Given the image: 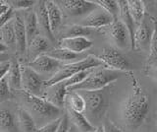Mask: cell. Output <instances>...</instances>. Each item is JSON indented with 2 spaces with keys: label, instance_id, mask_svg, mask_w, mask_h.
I'll use <instances>...</instances> for the list:
<instances>
[{
  "label": "cell",
  "instance_id": "1",
  "mask_svg": "<svg viewBox=\"0 0 157 132\" xmlns=\"http://www.w3.org/2000/svg\"><path fill=\"white\" fill-rule=\"evenodd\" d=\"M150 100L148 94L141 87L140 81L132 77V90L121 107L122 119L127 127L136 129L148 114Z\"/></svg>",
  "mask_w": 157,
  "mask_h": 132
},
{
  "label": "cell",
  "instance_id": "2",
  "mask_svg": "<svg viewBox=\"0 0 157 132\" xmlns=\"http://www.w3.org/2000/svg\"><path fill=\"white\" fill-rule=\"evenodd\" d=\"M19 98L21 100L22 107L28 111L36 122V127L47 124L55 119L60 118L61 109L51 105L41 97L29 95L20 90Z\"/></svg>",
  "mask_w": 157,
  "mask_h": 132
},
{
  "label": "cell",
  "instance_id": "3",
  "mask_svg": "<svg viewBox=\"0 0 157 132\" xmlns=\"http://www.w3.org/2000/svg\"><path fill=\"white\" fill-rule=\"evenodd\" d=\"M82 95L86 102L83 114L94 126L103 118L108 110L109 99L104 90L99 91H77ZM95 127V126H94Z\"/></svg>",
  "mask_w": 157,
  "mask_h": 132
},
{
  "label": "cell",
  "instance_id": "4",
  "mask_svg": "<svg viewBox=\"0 0 157 132\" xmlns=\"http://www.w3.org/2000/svg\"><path fill=\"white\" fill-rule=\"evenodd\" d=\"M120 77V72L109 68H95L82 83L68 88V92L73 91H99L116 81Z\"/></svg>",
  "mask_w": 157,
  "mask_h": 132
},
{
  "label": "cell",
  "instance_id": "5",
  "mask_svg": "<svg viewBox=\"0 0 157 132\" xmlns=\"http://www.w3.org/2000/svg\"><path fill=\"white\" fill-rule=\"evenodd\" d=\"M98 67H104V64L93 55H88L81 61L70 63V64H64L52 77L45 80V87L66 80L81 71L95 69Z\"/></svg>",
  "mask_w": 157,
  "mask_h": 132
},
{
  "label": "cell",
  "instance_id": "6",
  "mask_svg": "<svg viewBox=\"0 0 157 132\" xmlns=\"http://www.w3.org/2000/svg\"><path fill=\"white\" fill-rule=\"evenodd\" d=\"M45 88V80L27 64H21V90L29 95L41 97Z\"/></svg>",
  "mask_w": 157,
  "mask_h": 132
},
{
  "label": "cell",
  "instance_id": "7",
  "mask_svg": "<svg viewBox=\"0 0 157 132\" xmlns=\"http://www.w3.org/2000/svg\"><path fill=\"white\" fill-rule=\"evenodd\" d=\"M97 58L104 64V67L106 66L109 69L116 71L132 70V64L130 61L116 47H105L103 50V52L99 56H97Z\"/></svg>",
  "mask_w": 157,
  "mask_h": 132
},
{
  "label": "cell",
  "instance_id": "8",
  "mask_svg": "<svg viewBox=\"0 0 157 132\" xmlns=\"http://www.w3.org/2000/svg\"><path fill=\"white\" fill-rule=\"evenodd\" d=\"M61 9L69 16H82L85 14H90L98 6L93 1L86 0H61L55 1Z\"/></svg>",
  "mask_w": 157,
  "mask_h": 132
},
{
  "label": "cell",
  "instance_id": "9",
  "mask_svg": "<svg viewBox=\"0 0 157 132\" xmlns=\"http://www.w3.org/2000/svg\"><path fill=\"white\" fill-rule=\"evenodd\" d=\"M67 94H68V88L65 84V82L61 81L59 83H56V84H53L44 88L41 98L47 101L48 102H50L51 105L59 107V109H62L66 104Z\"/></svg>",
  "mask_w": 157,
  "mask_h": 132
},
{
  "label": "cell",
  "instance_id": "10",
  "mask_svg": "<svg viewBox=\"0 0 157 132\" xmlns=\"http://www.w3.org/2000/svg\"><path fill=\"white\" fill-rule=\"evenodd\" d=\"M113 22H114V18L104 9L98 6L90 14H87L80 25L88 29H102L109 27Z\"/></svg>",
  "mask_w": 157,
  "mask_h": 132
},
{
  "label": "cell",
  "instance_id": "11",
  "mask_svg": "<svg viewBox=\"0 0 157 132\" xmlns=\"http://www.w3.org/2000/svg\"><path fill=\"white\" fill-rule=\"evenodd\" d=\"M27 65L31 67L36 73H38L40 76L48 74H52L53 76L63 66L61 62L48 56L47 54H42L36 57L33 61H29Z\"/></svg>",
  "mask_w": 157,
  "mask_h": 132
},
{
  "label": "cell",
  "instance_id": "12",
  "mask_svg": "<svg viewBox=\"0 0 157 132\" xmlns=\"http://www.w3.org/2000/svg\"><path fill=\"white\" fill-rule=\"evenodd\" d=\"M33 9L36 17L40 36L47 38L50 42H55V37H54L53 33L51 32L50 25H49L45 1H36V4L33 5Z\"/></svg>",
  "mask_w": 157,
  "mask_h": 132
},
{
  "label": "cell",
  "instance_id": "13",
  "mask_svg": "<svg viewBox=\"0 0 157 132\" xmlns=\"http://www.w3.org/2000/svg\"><path fill=\"white\" fill-rule=\"evenodd\" d=\"M108 34L117 47L126 48L129 46H131L129 32H128L126 26L120 21V19L114 20V22L108 27Z\"/></svg>",
  "mask_w": 157,
  "mask_h": 132
},
{
  "label": "cell",
  "instance_id": "14",
  "mask_svg": "<svg viewBox=\"0 0 157 132\" xmlns=\"http://www.w3.org/2000/svg\"><path fill=\"white\" fill-rule=\"evenodd\" d=\"M12 21L15 32V38H16V52L18 55L24 56L27 54L28 42L23 17L21 14L15 13Z\"/></svg>",
  "mask_w": 157,
  "mask_h": 132
},
{
  "label": "cell",
  "instance_id": "15",
  "mask_svg": "<svg viewBox=\"0 0 157 132\" xmlns=\"http://www.w3.org/2000/svg\"><path fill=\"white\" fill-rule=\"evenodd\" d=\"M153 33V25L150 26L145 19L139 26H136L135 31V50H144L149 47L150 41Z\"/></svg>",
  "mask_w": 157,
  "mask_h": 132
},
{
  "label": "cell",
  "instance_id": "16",
  "mask_svg": "<svg viewBox=\"0 0 157 132\" xmlns=\"http://www.w3.org/2000/svg\"><path fill=\"white\" fill-rule=\"evenodd\" d=\"M0 132H21L17 119V110L0 106Z\"/></svg>",
  "mask_w": 157,
  "mask_h": 132
},
{
  "label": "cell",
  "instance_id": "17",
  "mask_svg": "<svg viewBox=\"0 0 157 132\" xmlns=\"http://www.w3.org/2000/svg\"><path fill=\"white\" fill-rule=\"evenodd\" d=\"M92 45L93 42L90 40H88L86 37L62 38L59 42V47L64 48V50H68L75 53H78V54L90 50Z\"/></svg>",
  "mask_w": 157,
  "mask_h": 132
},
{
  "label": "cell",
  "instance_id": "18",
  "mask_svg": "<svg viewBox=\"0 0 157 132\" xmlns=\"http://www.w3.org/2000/svg\"><path fill=\"white\" fill-rule=\"evenodd\" d=\"M50 50V42L42 36H38L28 45L26 55L29 60L33 61L36 57L45 54Z\"/></svg>",
  "mask_w": 157,
  "mask_h": 132
},
{
  "label": "cell",
  "instance_id": "19",
  "mask_svg": "<svg viewBox=\"0 0 157 132\" xmlns=\"http://www.w3.org/2000/svg\"><path fill=\"white\" fill-rule=\"evenodd\" d=\"M21 15L23 17L25 30H26V35H27V42L29 45L33 38L40 36L36 17L33 8H29L27 10H23V14H21Z\"/></svg>",
  "mask_w": 157,
  "mask_h": 132
},
{
  "label": "cell",
  "instance_id": "20",
  "mask_svg": "<svg viewBox=\"0 0 157 132\" xmlns=\"http://www.w3.org/2000/svg\"><path fill=\"white\" fill-rule=\"evenodd\" d=\"M119 19L120 21L126 26L128 32H129L131 38V48L135 50V31H136V24L132 20L131 14L128 9V1L127 0H119Z\"/></svg>",
  "mask_w": 157,
  "mask_h": 132
},
{
  "label": "cell",
  "instance_id": "21",
  "mask_svg": "<svg viewBox=\"0 0 157 132\" xmlns=\"http://www.w3.org/2000/svg\"><path fill=\"white\" fill-rule=\"evenodd\" d=\"M45 54L48 56H50L54 59L58 60L61 63H66V64H70V63H74L77 61H81L82 59H85L86 57H83L82 53L78 54V53L72 52L68 50H64L61 47H57V48H51L50 50L47 51Z\"/></svg>",
  "mask_w": 157,
  "mask_h": 132
},
{
  "label": "cell",
  "instance_id": "22",
  "mask_svg": "<svg viewBox=\"0 0 157 132\" xmlns=\"http://www.w3.org/2000/svg\"><path fill=\"white\" fill-rule=\"evenodd\" d=\"M45 6L51 32L53 33V35H55L62 23V11L55 1H45Z\"/></svg>",
  "mask_w": 157,
  "mask_h": 132
},
{
  "label": "cell",
  "instance_id": "23",
  "mask_svg": "<svg viewBox=\"0 0 157 132\" xmlns=\"http://www.w3.org/2000/svg\"><path fill=\"white\" fill-rule=\"evenodd\" d=\"M6 80L12 92L21 90V64L15 58L10 60V68L7 73Z\"/></svg>",
  "mask_w": 157,
  "mask_h": 132
},
{
  "label": "cell",
  "instance_id": "24",
  "mask_svg": "<svg viewBox=\"0 0 157 132\" xmlns=\"http://www.w3.org/2000/svg\"><path fill=\"white\" fill-rule=\"evenodd\" d=\"M67 115L70 122H72L77 127V129L80 130L81 132H93L96 128L87 120V118L83 114L76 112L67 107Z\"/></svg>",
  "mask_w": 157,
  "mask_h": 132
},
{
  "label": "cell",
  "instance_id": "25",
  "mask_svg": "<svg viewBox=\"0 0 157 132\" xmlns=\"http://www.w3.org/2000/svg\"><path fill=\"white\" fill-rule=\"evenodd\" d=\"M17 119L19 129L21 132H34L37 128L31 114L22 107L17 109Z\"/></svg>",
  "mask_w": 157,
  "mask_h": 132
},
{
  "label": "cell",
  "instance_id": "26",
  "mask_svg": "<svg viewBox=\"0 0 157 132\" xmlns=\"http://www.w3.org/2000/svg\"><path fill=\"white\" fill-rule=\"evenodd\" d=\"M128 9L136 26H139L145 16V5L141 0H129Z\"/></svg>",
  "mask_w": 157,
  "mask_h": 132
},
{
  "label": "cell",
  "instance_id": "27",
  "mask_svg": "<svg viewBox=\"0 0 157 132\" xmlns=\"http://www.w3.org/2000/svg\"><path fill=\"white\" fill-rule=\"evenodd\" d=\"M68 109H70L76 112L83 114L86 109V102L82 95L77 91L68 92L66 97V104Z\"/></svg>",
  "mask_w": 157,
  "mask_h": 132
},
{
  "label": "cell",
  "instance_id": "28",
  "mask_svg": "<svg viewBox=\"0 0 157 132\" xmlns=\"http://www.w3.org/2000/svg\"><path fill=\"white\" fill-rule=\"evenodd\" d=\"M12 20L0 29V42H2L7 48L14 47L16 50V38Z\"/></svg>",
  "mask_w": 157,
  "mask_h": 132
},
{
  "label": "cell",
  "instance_id": "29",
  "mask_svg": "<svg viewBox=\"0 0 157 132\" xmlns=\"http://www.w3.org/2000/svg\"><path fill=\"white\" fill-rule=\"evenodd\" d=\"M91 34V29L81 26L80 24L67 26L61 32V40L62 38H78V37H86Z\"/></svg>",
  "mask_w": 157,
  "mask_h": 132
},
{
  "label": "cell",
  "instance_id": "30",
  "mask_svg": "<svg viewBox=\"0 0 157 132\" xmlns=\"http://www.w3.org/2000/svg\"><path fill=\"white\" fill-rule=\"evenodd\" d=\"M149 19L153 25V33H152L150 46H149V55L147 58V65H157V19L149 16Z\"/></svg>",
  "mask_w": 157,
  "mask_h": 132
},
{
  "label": "cell",
  "instance_id": "31",
  "mask_svg": "<svg viewBox=\"0 0 157 132\" xmlns=\"http://www.w3.org/2000/svg\"><path fill=\"white\" fill-rule=\"evenodd\" d=\"M94 2L97 6L104 9L110 15L114 18V20L119 19V4L118 1L115 0H94Z\"/></svg>",
  "mask_w": 157,
  "mask_h": 132
},
{
  "label": "cell",
  "instance_id": "32",
  "mask_svg": "<svg viewBox=\"0 0 157 132\" xmlns=\"http://www.w3.org/2000/svg\"><path fill=\"white\" fill-rule=\"evenodd\" d=\"M12 10H27L29 8H33L36 1L32 0H10L5 1Z\"/></svg>",
  "mask_w": 157,
  "mask_h": 132
},
{
  "label": "cell",
  "instance_id": "33",
  "mask_svg": "<svg viewBox=\"0 0 157 132\" xmlns=\"http://www.w3.org/2000/svg\"><path fill=\"white\" fill-rule=\"evenodd\" d=\"M92 70H93V69L81 71V72L77 73V74L71 76L70 78H68V79L64 80V82H65V84H66L67 88H70V87H73V86H76V85H78V84H80V83H82L88 75L90 74V72H91Z\"/></svg>",
  "mask_w": 157,
  "mask_h": 132
},
{
  "label": "cell",
  "instance_id": "34",
  "mask_svg": "<svg viewBox=\"0 0 157 132\" xmlns=\"http://www.w3.org/2000/svg\"><path fill=\"white\" fill-rule=\"evenodd\" d=\"M12 97V91L9 88L6 77H5L3 80L0 81V104H4V102H8Z\"/></svg>",
  "mask_w": 157,
  "mask_h": 132
},
{
  "label": "cell",
  "instance_id": "35",
  "mask_svg": "<svg viewBox=\"0 0 157 132\" xmlns=\"http://www.w3.org/2000/svg\"><path fill=\"white\" fill-rule=\"evenodd\" d=\"M61 119H62V116L60 117V118L53 120L47 124H44L40 127H37L34 132H56L59 125H60Z\"/></svg>",
  "mask_w": 157,
  "mask_h": 132
},
{
  "label": "cell",
  "instance_id": "36",
  "mask_svg": "<svg viewBox=\"0 0 157 132\" xmlns=\"http://www.w3.org/2000/svg\"><path fill=\"white\" fill-rule=\"evenodd\" d=\"M14 15H15L14 10H12V9L10 8L6 13H4L3 15L0 16V29H1L2 27H4L7 23H9L10 21H11L13 19V17H14Z\"/></svg>",
  "mask_w": 157,
  "mask_h": 132
},
{
  "label": "cell",
  "instance_id": "37",
  "mask_svg": "<svg viewBox=\"0 0 157 132\" xmlns=\"http://www.w3.org/2000/svg\"><path fill=\"white\" fill-rule=\"evenodd\" d=\"M69 130H70V120L67 114H64L56 132H69Z\"/></svg>",
  "mask_w": 157,
  "mask_h": 132
},
{
  "label": "cell",
  "instance_id": "38",
  "mask_svg": "<svg viewBox=\"0 0 157 132\" xmlns=\"http://www.w3.org/2000/svg\"><path fill=\"white\" fill-rule=\"evenodd\" d=\"M9 68H10V60H6L0 63V81L3 80L7 76Z\"/></svg>",
  "mask_w": 157,
  "mask_h": 132
},
{
  "label": "cell",
  "instance_id": "39",
  "mask_svg": "<svg viewBox=\"0 0 157 132\" xmlns=\"http://www.w3.org/2000/svg\"><path fill=\"white\" fill-rule=\"evenodd\" d=\"M103 125V128H104V132H122V130L120 128H118V127L114 124L112 123L110 120H106V122Z\"/></svg>",
  "mask_w": 157,
  "mask_h": 132
},
{
  "label": "cell",
  "instance_id": "40",
  "mask_svg": "<svg viewBox=\"0 0 157 132\" xmlns=\"http://www.w3.org/2000/svg\"><path fill=\"white\" fill-rule=\"evenodd\" d=\"M10 9V7L8 6V4L5 1H0V16L3 15L4 13H6Z\"/></svg>",
  "mask_w": 157,
  "mask_h": 132
},
{
  "label": "cell",
  "instance_id": "41",
  "mask_svg": "<svg viewBox=\"0 0 157 132\" xmlns=\"http://www.w3.org/2000/svg\"><path fill=\"white\" fill-rule=\"evenodd\" d=\"M6 60H10L9 56L7 55V53H2V54H0V63L3 62V61H6Z\"/></svg>",
  "mask_w": 157,
  "mask_h": 132
},
{
  "label": "cell",
  "instance_id": "42",
  "mask_svg": "<svg viewBox=\"0 0 157 132\" xmlns=\"http://www.w3.org/2000/svg\"><path fill=\"white\" fill-rule=\"evenodd\" d=\"M7 50H8V48L5 46L2 42H0V54H2V53H6Z\"/></svg>",
  "mask_w": 157,
  "mask_h": 132
},
{
  "label": "cell",
  "instance_id": "43",
  "mask_svg": "<svg viewBox=\"0 0 157 132\" xmlns=\"http://www.w3.org/2000/svg\"><path fill=\"white\" fill-rule=\"evenodd\" d=\"M93 132H104V128H103V125L102 124L98 125L96 128H95V130L93 131Z\"/></svg>",
  "mask_w": 157,
  "mask_h": 132
},
{
  "label": "cell",
  "instance_id": "44",
  "mask_svg": "<svg viewBox=\"0 0 157 132\" xmlns=\"http://www.w3.org/2000/svg\"><path fill=\"white\" fill-rule=\"evenodd\" d=\"M152 75H153V78L157 81V65L154 66V69H153V73H152Z\"/></svg>",
  "mask_w": 157,
  "mask_h": 132
},
{
  "label": "cell",
  "instance_id": "45",
  "mask_svg": "<svg viewBox=\"0 0 157 132\" xmlns=\"http://www.w3.org/2000/svg\"><path fill=\"white\" fill-rule=\"evenodd\" d=\"M69 132H74V130H73V127H70V130H69Z\"/></svg>",
  "mask_w": 157,
  "mask_h": 132
}]
</instances>
